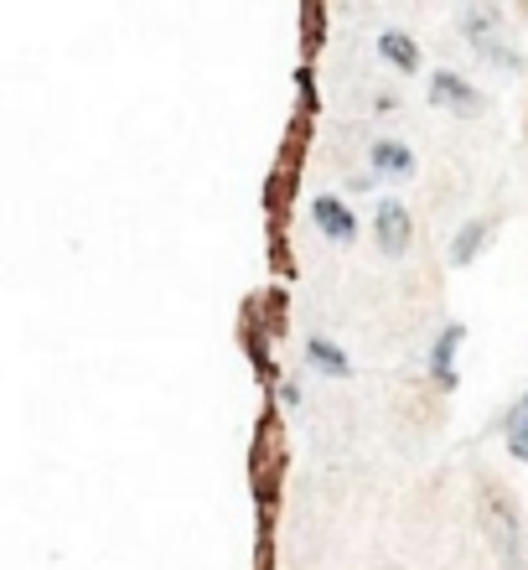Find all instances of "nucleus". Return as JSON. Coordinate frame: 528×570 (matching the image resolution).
<instances>
[{"mask_svg":"<svg viewBox=\"0 0 528 570\" xmlns=\"http://www.w3.org/2000/svg\"><path fill=\"white\" fill-rule=\"evenodd\" d=\"M311 218H317V228L327 234V239H358V218H352V208L342 203V197H332V193H321V197H311Z\"/></svg>","mask_w":528,"mask_h":570,"instance_id":"6","label":"nucleus"},{"mask_svg":"<svg viewBox=\"0 0 528 570\" xmlns=\"http://www.w3.org/2000/svg\"><path fill=\"white\" fill-rule=\"evenodd\" d=\"M301 99H306V109H317V89H311V73H301Z\"/></svg>","mask_w":528,"mask_h":570,"instance_id":"12","label":"nucleus"},{"mask_svg":"<svg viewBox=\"0 0 528 570\" xmlns=\"http://www.w3.org/2000/svg\"><path fill=\"white\" fill-rule=\"evenodd\" d=\"M461 31H467V42L477 58L498 62V68H508V73H518L524 68V58H518V47L502 37V16L492 0H471L467 16H461Z\"/></svg>","mask_w":528,"mask_h":570,"instance_id":"2","label":"nucleus"},{"mask_svg":"<svg viewBox=\"0 0 528 570\" xmlns=\"http://www.w3.org/2000/svg\"><path fill=\"white\" fill-rule=\"evenodd\" d=\"M378 58L393 62V68H405V73H415V68H420V42H415L409 31H383V37H378Z\"/></svg>","mask_w":528,"mask_h":570,"instance_id":"9","label":"nucleus"},{"mask_svg":"<svg viewBox=\"0 0 528 570\" xmlns=\"http://www.w3.org/2000/svg\"><path fill=\"white\" fill-rule=\"evenodd\" d=\"M368 161H373L378 177H409V171H415V150H409L405 140H373Z\"/></svg>","mask_w":528,"mask_h":570,"instance_id":"7","label":"nucleus"},{"mask_svg":"<svg viewBox=\"0 0 528 570\" xmlns=\"http://www.w3.org/2000/svg\"><path fill=\"white\" fill-rule=\"evenodd\" d=\"M487 234H492V218H467V224L456 228V239H451V265H471V259L482 255Z\"/></svg>","mask_w":528,"mask_h":570,"instance_id":"8","label":"nucleus"},{"mask_svg":"<svg viewBox=\"0 0 528 570\" xmlns=\"http://www.w3.org/2000/svg\"><path fill=\"white\" fill-rule=\"evenodd\" d=\"M502 441H508V451L528 466V390H524V400L508 410V421H502Z\"/></svg>","mask_w":528,"mask_h":570,"instance_id":"11","label":"nucleus"},{"mask_svg":"<svg viewBox=\"0 0 528 570\" xmlns=\"http://www.w3.org/2000/svg\"><path fill=\"white\" fill-rule=\"evenodd\" d=\"M461 343H467V327H461V322H451V327L436 337V347H430V379H436L440 394L456 390V347H461Z\"/></svg>","mask_w":528,"mask_h":570,"instance_id":"5","label":"nucleus"},{"mask_svg":"<svg viewBox=\"0 0 528 570\" xmlns=\"http://www.w3.org/2000/svg\"><path fill=\"white\" fill-rule=\"evenodd\" d=\"M482 529H487V544L498 556L502 570H524V519H518V503L502 488L487 482L482 488Z\"/></svg>","mask_w":528,"mask_h":570,"instance_id":"1","label":"nucleus"},{"mask_svg":"<svg viewBox=\"0 0 528 570\" xmlns=\"http://www.w3.org/2000/svg\"><path fill=\"white\" fill-rule=\"evenodd\" d=\"M430 105L456 109V115H482L487 94L477 83H467L461 73H451V68H440V73H430Z\"/></svg>","mask_w":528,"mask_h":570,"instance_id":"4","label":"nucleus"},{"mask_svg":"<svg viewBox=\"0 0 528 570\" xmlns=\"http://www.w3.org/2000/svg\"><path fill=\"white\" fill-rule=\"evenodd\" d=\"M373 239L383 255H405L409 239H415V218H409V208L399 203V197H383L373 208Z\"/></svg>","mask_w":528,"mask_h":570,"instance_id":"3","label":"nucleus"},{"mask_svg":"<svg viewBox=\"0 0 528 570\" xmlns=\"http://www.w3.org/2000/svg\"><path fill=\"white\" fill-rule=\"evenodd\" d=\"M306 358L317 363V368H321L327 379H348V374H352L348 353H342L337 343H327V337H311V343H306Z\"/></svg>","mask_w":528,"mask_h":570,"instance_id":"10","label":"nucleus"}]
</instances>
